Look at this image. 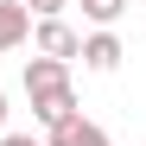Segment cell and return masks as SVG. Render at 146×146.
Wrapping results in <instances>:
<instances>
[{
  "instance_id": "6da1fadb",
  "label": "cell",
  "mask_w": 146,
  "mask_h": 146,
  "mask_svg": "<svg viewBox=\"0 0 146 146\" xmlns=\"http://www.w3.org/2000/svg\"><path fill=\"white\" fill-rule=\"evenodd\" d=\"M26 95H32V114L44 127H57V121L76 114V95H70V64L57 57H32L26 64Z\"/></svg>"
},
{
  "instance_id": "7a4b0ae2",
  "label": "cell",
  "mask_w": 146,
  "mask_h": 146,
  "mask_svg": "<svg viewBox=\"0 0 146 146\" xmlns=\"http://www.w3.org/2000/svg\"><path fill=\"white\" fill-rule=\"evenodd\" d=\"M38 57H57V64H70V57H83V38L64 26V19H38Z\"/></svg>"
},
{
  "instance_id": "3957f363",
  "label": "cell",
  "mask_w": 146,
  "mask_h": 146,
  "mask_svg": "<svg viewBox=\"0 0 146 146\" xmlns=\"http://www.w3.org/2000/svg\"><path fill=\"white\" fill-rule=\"evenodd\" d=\"M44 146H108V133L95 127V121L70 114V121H57V127H51V140H44Z\"/></svg>"
},
{
  "instance_id": "277c9868",
  "label": "cell",
  "mask_w": 146,
  "mask_h": 146,
  "mask_svg": "<svg viewBox=\"0 0 146 146\" xmlns=\"http://www.w3.org/2000/svg\"><path fill=\"white\" fill-rule=\"evenodd\" d=\"M26 32H32V13L19 7V0H0V51L26 44Z\"/></svg>"
},
{
  "instance_id": "5b68a950",
  "label": "cell",
  "mask_w": 146,
  "mask_h": 146,
  "mask_svg": "<svg viewBox=\"0 0 146 146\" xmlns=\"http://www.w3.org/2000/svg\"><path fill=\"white\" fill-rule=\"evenodd\" d=\"M83 64H89V70H114V64H121V38H114V32H89V38H83Z\"/></svg>"
},
{
  "instance_id": "8992f818",
  "label": "cell",
  "mask_w": 146,
  "mask_h": 146,
  "mask_svg": "<svg viewBox=\"0 0 146 146\" xmlns=\"http://www.w3.org/2000/svg\"><path fill=\"white\" fill-rule=\"evenodd\" d=\"M121 13H127V0H83V19H95V26H102V32L114 26Z\"/></svg>"
},
{
  "instance_id": "52a82bcc",
  "label": "cell",
  "mask_w": 146,
  "mask_h": 146,
  "mask_svg": "<svg viewBox=\"0 0 146 146\" xmlns=\"http://www.w3.org/2000/svg\"><path fill=\"white\" fill-rule=\"evenodd\" d=\"M19 7H26V13H38V19H57L70 0H19Z\"/></svg>"
},
{
  "instance_id": "ba28073f",
  "label": "cell",
  "mask_w": 146,
  "mask_h": 146,
  "mask_svg": "<svg viewBox=\"0 0 146 146\" xmlns=\"http://www.w3.org/2000/svg\"><path fill=\"white\" fill-rule=\"evenodd\" d=\"M0 146H44V140H32V133H7Z\"/></svg>"
},
{
  "instance_id": "9c48e42d",
  "label": "cell",
  "mask_w": 146,
  "mask_h": 146,
  "mask_svg": "<svg viewBox=\"0 0 146 146\" xmlns=\"http://www.w3.org/2000/svg\"><path fill=\"white\" fill-rule=\"evenodd\" d=\"M0 127H7V95H0Z\"/></svg>"
}]
</instances>
